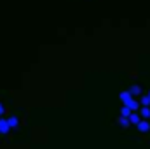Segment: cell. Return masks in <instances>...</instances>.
<instances>
[{"label":"cell","instance_id":"obj_11","mask_svg":"<svg viewBox=\"0 0 150 149\" xmlns=\"http://www.w3.org/2000/svg\"><path fill=\"white\" fill-rule=\"evenodd\" d=\"M4 112H5V107H4V104H2V102H0V117H2V116H4Z\"/></svg>","mask_w":150,"mask_h":149},{"label":"cell","instance_id":"obj_2","mask_svg":"<svg viewBox=\"0 0 150 149\" xmlns=\"http://www.w3.org/2000/svg\"><path fill=\"white\" fill-rule=\"evenodd\" d=\"M136 128H138L140 133H149L150 132V123L147 121V119H142V121L136 125Z\"/></svg>","mask_w":150,"mask_h":149},{"label":"cell","instance_id":"obj_4","mask_svg":"<svg viewBox=\"0 0 150 149\" xmlns=\"http://www.w3.org/2000/svg\"><path fill=\"white\" fill-rule=\"evenodd\" d=\"M142 119H143V117H142V114H138V112H133V114L129 116V121H131V125H134V126H136Z\"/></svg>","mask_w":150,"mask_h":149},{"label":"cell","instance_id":"obj_5","mask_svg":"<svg viewBox=\"0 0 150 149\" xmlns=\"http://www.w3.org/2000/svg\"><path fill=\"white\" fill-rule=\"evenodd\" d=\"M7 119H9V125H11L12 130H18V128H19V119H18L16 116H9Z\"/></svg>","mask_w":150,"mask_h":149},{"label":"cell","instance_id":"obj_7","mask_svg":"<svg viewBox=\"0 0 150 149\" xmlns=\"http://www.w3.org/2000/svg\"><path fill=\"white\" fill-rule=\"evenodd\" d=\"M140 114H142V117H143V119H149V117H150V107H149V105H142Z\"/></svg>","mask_w":150,"mask_h":149},{"label":"cell","instance_id":"obj_6","mask_svg":"<svg viewBox=\"0 0 150 149\" xmlns=\"http://www.w3.org/2000/svg\"><path fill=\"white\" fill-rule=\"evenodd\" d=\"M119 125H120V128H129L131 126V121H129V117L119 116Z\"/></svg>","mask_w":150,"mask_h":149},{"label":"cell","instance_id":"obj_13","mask_svg":"<svg viewBox=\"0 0 150 149\" xmlns=\"http://www.w3.org/2000/svg\"><path fill=\"white\" fill-rule=\"evenodd\" d=\"M0 135H2V133H0Z\"/></svg>","mask_w":150,"mask_h":149},{"label":"cell","instance_id":"obj_12","mask_svg":"<svg viewBox=\"0 0 150 149\" xmlns=\"http://www.w3.org/2000/svg\"><path fill=\"white\" fill-rule=\"evenodd\" d=\"M147 95H149V97H150V91H149V93H147Z\"/></svg>","mask_w":150,"mask_h":149},{"label":"cell","instance_id":"obj_10","mask_svg":"<svg viewBox=\"0 0 150 149\" xmlns=\"http://www.w3.org/2000/svg\"><path fill=\"white\" fill-rule=\"evenodd\" d=\"M140 104H142V105H150V97H149V95H145V97H142V100H140Z\"/></svg>","mask_w":150,"mask_h":149},{"label":"cell","instance_id":"obj_8","mask_svg":"<svg viewBox=\"0 0 150 149\" xmlns=\"http://www.w3.org/2000/svg\"><path fill=\"white\" fill-rule=\"evenodd\" d=\"M129 93H131L133 97H138V95L142 93V88H140L138 84H134V86H131V88H129Z\"/></svg>","mask_w":150,"mask_h":149},{"label":"cell","instance_id":"obj_3","mask_svg":"<svg viewBox=\"0 0 150 149\" xmlns=\"http://www.w3.org/2000/svg\"><path fill=\"white\" fill-rule=\"evenodd\" d=\"M119 98H120L122 105H127V104L133 100V95H131V93H129V90H127V91H122V93L119 95Z\"/></svg>","mask_w":150,"mask_h":149},{"label":"cell","instance_id":"obj_9","mask_svg":"<svg viewBox=\"0 0 150 149\" xmlns=\"http://www.w3.org/2000/svg\"><path fill=\"white\" fill-rule=\"evenodd\" d=\"M133 114V111L127 107V105H122V109H120V116H124V117H129Z\"/></svg>","mask_w":150,"mask_h":149},{"label":"cell","instance_id":"obj_1","mask_svg":"<svg viewBox=\"0 0 150 149\" xmlns=\"http://www.w3.org/2000/svg\"><path fill=\"white\" fill-rule=\"evenodd\" d=\"M11 130H12V128H11V125H9V119L2 116V117H0V133H2V135H7Z\"/></svg>","mask_w":150,"mask_h":149}]
</instances>
